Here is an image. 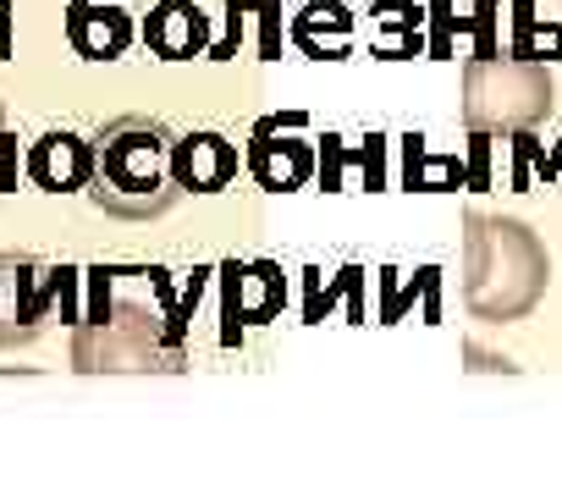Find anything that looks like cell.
I'll return each mask as SVG.
<instances>
[{"mask_svg": "<svg viewBox=\"0 0 562 496\" xmlns=\"http://www.w3.org/2000/svg\"><path fill=\"white\" fill-rule=\"evenodd\" d=\"M551 282L546 243L513 221L474 210L463 221V304L474 320H524Z\"/></svg>", "mask_w": 562, "mask_h": 496, "instance_id": "6da1fadb", "label": "cell"}, {"mask_svg": "<svg viewBox=\"0 0 562 496\" xmlns=\"http://www.w3.org/2000/svg\"><path fill=\"white\" fill-rule=\"evenodd\" d=\"M171 133L155 116H116L100 138H94V177L89 193L105 215L122 221H155L177 204V182H171Z\"/></svg>", "mask_w": 562, "mask_h": 496, "instance_id": "7a4b0ae2", "label": "cell"}, {"mask_svg": "<svg viewBox=\"0 0 562 496\" xmlns=\"http://www.w3.org/2000/svg\"><path fill=\"white\" fill-rule=\"evenodd\" d=\"M551 72L546 61L524 56H474L463 67V127L491 138V133H529L551 116Z\"/></svg>", "mask_w": 562, "mask_h": 496, "instance_id": "3957f363", "label": "cell"}, {"mask_svg": "<svg viewBox=\"0 0 562 496\" xmlns=\"http://www.w3.org/2000/svg\"><path fill=\"white\" fill-rule=\"evenodd\" d=\"M72 364L89 375H138V370H182V348L166 331V315L144 304H116L105 320L72 331Z\"/></svg>", "mask_w": 562, "mask_h": 496, "instance_id": "277c9868", "label": "cell"}, {"mask_svg": "<svg viewBox=\"0 0 562 496\" xmlns=\"http://www.w3.org/2000/svg\"><path fill=\"white\" fill-rule=\"evenodd\" d=\"M61 271L67 266H40L29 255H0V348H18L40 337V320L61 298Z\"/></svg>", "mask_w": 562, "mask_h": 496, "instance_id": "5b68a950", "label": "cell"}, {"mask_svg": "<svg viewBox=\"0 0 562 496\" xmlns=\"http://www.w3.org/2000/svg\"><path fill=\"white\" fill-rule=\"evenodd\" d=\"M281 298H288V282H281V266L254 260V266H221V342L232 348L243 337V326H265L281 315Z\"/></svg>", "mask_w": 562, "mask_h": 496, "instance_id": "8992f818", "label": "cell"}, {"mask_svg": "<svg viewBox=\"0 0 562 496\" xmlns=\"http://www.w3.org/2000/svg\"><path fill=\"white\" fill-rule=\"evenodd\" d=\"M248 171L270 193H293V188L310 182L315 144L299 133V116H270V122L254 127V138H248Z\"/></svg>", "mask_w": 562, "mask_h": 496, "instance_id": "52a82bcc", "label": "cell"}, {"mask_svg": "<svg viewBox=\"0 0 562 496\" xmlns=\"http://www.w3.org/2000/svg\"><path fill=\"white\" fill-rule=\"evenodd\" d=\"M133 12L122 0H72L67 7V40L78 56L89 61H116L127 45H133Z\"/></svg>", "mask_w": 562, "mask_h": 496, "instance_id": "ba28073f", "label": "cell"}, {"mask_svg": "<svg viewBox=\"0 0 562 496\" xmlns=\"http://www.w3.org/2000/svg\"><path fill=\"white\" fill-rule=\"evenodd\" d=\"M237 177V144L221 133H188L171 144V182L182 193H221Z\"/></svg>", "mask_w": 562, "mask_h": 496, "instance_id": "9c48e42d", "label": "cell"}, {"mask_svg": "<svg viewBox=\"0 0 562 496\" xmlns=\"http://www.w3.org/2000/svg\"><path fill=\"white\" fill-rule=\"evenodd\" d=\"M29 177L45 193H78L94 177V144H83L78 133H45L29 149Z\"/></svg>", "mask_w": 562, "mask_h": 496, "instance_id": "30bf717a", "label": "cell"}, {"mask_svg": "<svg viewBox=\"0 0 562 496\" xmlns=\"http://www.w3.org/2000/svg\"><path fill=\"white\" fill-rule=\"evenodd\" d=\"M144 45L160 61H188L199 50H210V18L193 7V0H160L144 23Z\"/></svg>", "mask_w": 562, "mask_h": 496, "instance_id": "8fae6325", "label": "cell"}, {"mask_svg": "<svg viewBox=\"0 0 562 496\" xmlns=\"http://www.w3.org/2000/svg\"><path fill=\"white\" fill-rule=\"evenodd\" d=\"M293 45L315 61H342L353 50V18L342 0H315L293 18Z\"/></svg>", "mask_w": 562, "mask_h": 496, "instance_id": "7c38bea8", "label": "cell"}, {"mask_svg": "<svg viewBox=\"0 0 562 496\" xmlns=\"http://www.w3.org/2000/svg\"><path fill=\"white\" fill-rule=\"evenodd\" d=\"M375 50L381 56H414L419 50V12L414 7H381V18H375Z\"/></svg>", "mask_w": 562, "mask_h": 496, "instance_id": "4fadbf2b", "label": "cell"}, {"mask_svg": "<svg viewBox=\"0 0 562 496\" xmlns=\"http://www.w3.org/2000/svg\"><path fill=\"white\" fill-rule=\"evenodd\" d=\"M419 144H425V138H403V155H408V188H425V193L452 188V182L463 177V166H458V160H441V155H425Z\"/></svg>", "mask_w": 562, "mask_h": 496, "instance_id": "5bb4252c", "label": "cell"}, {"mask_svg": "<svg viewBox=\"0 0 562 496\" xmlns=\"http://www.w3.org/2000/svg\"><path fill=\"white\" fill-rule=\"evenodd\" d=\"M0 61H12V0H0Z\"/></svg>", "mask_w": 562, "mask_h": 496, "instance_id": "9a60e30c", "label": "cell"}, {"mask_svg": "<svg viewBox=\"0 0 562 496\" xmlns=\"http://www.w3.org/2000/svg\"><path fill=\"white\" fill-rule=\"evenodd\" d=\"M12 144V133H7V111H0V149H7Z\"/></svg>", "mask_w": 562, "mask_h": 496, "instance_id": "2e32d148", "label": "cell"}]
</instances>
